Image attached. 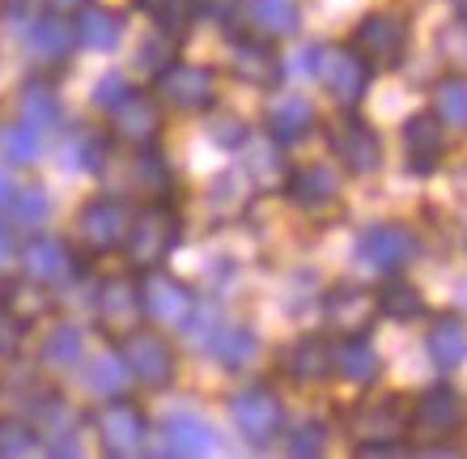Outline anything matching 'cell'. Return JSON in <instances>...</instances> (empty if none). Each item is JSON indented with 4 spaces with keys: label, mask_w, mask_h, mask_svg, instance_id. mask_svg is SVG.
<instances>
[{
    "label": "cell",
    "mask_w": 467,
    "mask_h": 459,
    "mask_svg": "<svg viewBox=\"0 0 467 459\" xmlns=\"http://www.w3.org/2000/svg\"><path fill=\"white\" fill-rule=\"evenodd\" d=\"M179 238H183V217L174 209V200H140V209H132V222H128V235H123V256L140 273L161 268L171 260V251L179 247Z\"/></svg>",
    "instance_id": "1"
},
{
    "label": "cell",
    "mask_w": 467,
    "mask_h": 459,
    "mask_svg": "<svg viewBox=\"0 0 467 459\" xmlns=\"http://www.w3.org/2000/svg\"><path fill=\"white\" fill-rule=\"evenodd\" d=\"M119 349L123 366L132 374V383L149 387V391H166L174 383V374H179V358H174V345L166 336L149 332V328H132L128 336L115 340Z\"/></svg>",
    "instance_id": "2"
},
{
    "label": "cell",
    "mask_w": 467,
    "mask_h": 459,
    "mask_svg": "<svg viewBox=\"0 0 467 459\" xmlns=\"http://www.w3.org/2000/svg\"><path fill=\"white\" fill-rule=\"evenodd\" d=\"M128 222H132V204L123 196H94L81 204L73 222L77 247L86 256H111V251H123V235H128Z\"/></svg>",
    "instance_id": "3"
},
{
    "label": "cell",
    "mask_w": 467,
    "mask_h": 459,
    "mask_svg": "<svg viewBox=\"0 0 467 459\" xmlns=\"http://www.w3.org/2000/svg\"><path fill=\"white\" fill-rule=\"evenodd\" d=\"M153 99L183 115L213 111V102H217V73L204 68V64H187L174 56L166 68L153 73Z\"/></svg>",
    "instance_id": "4"
},
{
    "label": "cell",
    "mask_w": 467,
    "mask_h": 459,
    "mask_svg": "<svg viewBox=\"0 0 467 459\" xmlns=\"http://www.w3.org/2000/svg\"><path fill=\"white\" fill-rule=\"evenodd\" d=\"M230 422L246 447H268L285 430V404L268 383H246L230 396Z\"/></svg>",
    "instance_id": "5"
},
{
    "label": "cell",
    "mask_w": 467,
    "mask_h": 459,
    "mask_svg": "<svg viewBox=\"0 0 467 459\" xmlns=\"http://www.w3.org/2000/svg\"><path fill=\"white\" fill-rule=\"evenodd\" d=\"M94 434H99V447L102 455H115V459H136L149 451V422L145 412L136 409L132 400L111 396L94 412Z\"/></svg>",
    "instance_id": "6"
},
{
    "label": "cell",
    "mask_w": 467,
    "mask_h": 459,
    "mask_svg": "<svg viewBox=\"0 0 467 459\" xmlns=\"http://www.w3.org/2000/svg\"><path fill=\"white\" fill-rule=\"evenodd\" d=\"M353 51L369 68H400L408 56V22L391 9L366 13L353 30Z\"/></svg>",
    "instance_id": "7"
},
{
    "label": "cell",
    "mask_w": 467,
    "mask_h": 459,
    "mask_svg": "<svg viewBox=\"0 0 467 459\" xmlns=\"http://www.w3.org/2000/svg\"><path fill=\"white\" fill-rule=\"evenodd\" d=\"M26 422L35 425V434L47 455H81V417L64 396H56V391L30 396Z\"/></svg>",
    "instance_id": "8"
},
{
    "label": "cell",
    "mask_w": 467,
    "mask_h": 459,
    "mask_svg": "<svg viewBox=\"0 0 467 459\" xmlns=\"http://www.w3.org/2000/svg\"><path fill=\"white\" fill-rule=\"evenodd\" d=\"M136 289H140L145 319L158 323V328H183L192 307H196V294H192L179 276L161 273V268H145V273L136 276Z\"/></svg>",
    "instance_id": "9"
},
{
    "label": "cell",
    "mask_w": 467,
    "mask_h": 459,
    "mask_svg": "<svg viewBox=\"0 0 467 459\" xmlns=\"http://www.w3.org/2000/svg\"><path fill=\"white\" fill-rule=\"evenodd\" d=\"M17 260H22L26 281H35V286H43V289H60L81 273L77 251L56 235H30L26 247L17 251Z\"/></svg>",
    "instance_id": "10"
},
{
    "label": "cell",
    "mask_w": 467,
    "mask_h": 459,
    "mask_svg": "<svg viewBox=\"0 0 467 459\" xmlns=\"http://www.w3.org/2000/svg\"><path fill=\"white\" fill-rule=\"evenodd\" d=\"M348 438L357 447H369V443H400L412 425V412L400 396H382V400H366L357 404L353 412L345 417Z\"/></svg>",
    "instance_id": "11"
},
{
    "label": "cell",
    "mask_w": 467,
    "mask_h": 459,
    "mask_svg": "<svg viewBox=\"0 0 467 459\" xmlns=\"http://www.w3.org/2000/svg\"><path fill=\"white\" fill-rule=\"evenodd\" d=\"M369 68L353 47H319V64H315V81L332 94L340 107H357L369 89Z\"/></svg>",
    "instance_id": "12"
},
{
    "label": "cell",
    "mask_w": 467,
    "mask_h": 459,
    "mask_svg": "<svg viewBox=\"0 0 467 459\" xmlns=\"http://www.w3.org/2000/svg\"><path fill=\"white\" fill-rule=\"evenodd\" d=\"M417 251H420L417 235L400 222H379L357 238V260L366 264V268H374V273H382V276L400 273L404 264H412L417 260Z\"/></svg>",
    "instance_id": "13"
},
{
    "label": "cell",
    "mask_w": 467,
    "mask_h": 459,
    "mask_svg": "<svg viewBox=\"0 0 467 459\" xmlns=\"http://www.w3.org/2000/svg\"><path fill=\"white\" fill-rule=\"evenodd\" d=\"M13 35L22 38L26 51H30L38 64H60V60H68V56H73V47H77L73 22H68L64 13H51V9L26 13L22 22L13 26Z\"/></svg>",
    "instance_id": "14"
},
{
    "label": "cell",
    "mask_w": 467,
    "mask_h": 459,
    "mask_svg": "<svg viewBox=\"0 0 467 459\" xmlns=\"http://www.w3.org/2000/svg\"><path fill=\"white\" fill-rule=\"evenodd\" d=\"M111 115V137L119 141L123 150H153L161 137V102L153 94L132 89L128 99L115 107Z\"/></svg>",
    "instance_id": "15"
},
{
    "label": "cell",
    "mask_w": 467,
    "mask_h": 459,
    "mask_svg": "<svg viewBox=\"0 0 467 459\" xmlns=\"http://www.w3.org/2000/svg\"><path fill=\"white\" fill-rule=\"evenodd\" d=\"M327 145L340 158V166L353 174H374L382 166V141L361 115H340L327 132Z\"/></svg>",
    "instance_id": "16"
},
{
    "label": "cell",
    "mask_w": 467,
    "mask_h": 459,
    "mask_svg": "<svg viewBox=\"0 0 467 459\" xmlns=\"http://www.w3.org/2000/svg\"><path fill=\"white\" fill-rule=\"evenodd\" d=\"M94 315H99V328L111 340L128 336L132 328H140L145 310H140V289H136V276H107L94 294Z\"/></svg>",
    "instance_id": "17"
},
{
    "label": "cell",
    "mask_w": 467,
    "mask_h": 459,
    "mask_svg": "<svg viewBox=\"0 0 467 459\" xmlns=\"http://www.w3.org/2000/svg\"><path fill=\"white\" fill-rule=\"evenodd\" d=\"M230 73L251 89H276L285 77V60L276 56L272 38L259 35H234L230 47Z\"/></svg>",
    "instance_id": "18"
},
{
    "label": "cell",
    "mask_w": 467,
    "mask_h": 459,
    "mask_svg": "<svg viewBox=\"0 0 467 459\" xmlns=\"http://www.w3.org/2000/svg\"><path fill=\"white\" fill-rule=\"evenodd\" d=\"M319 310H323L327 332H336V336H366L369 323H374V315H379V302L369 298L361 286H353V281H340V286H332L319 298Z\"/></svg>",
    "instance_id": "19"
},
{
    "label": "cell",
    "mask_w": 467,
    "mask_h": 459,
    "mask_svg": "<svg viewBox=\"0 0 467 459\" xmlns=\"http://www.w3.org/2000/svg\"><path fill=\"white\" fill-rule=\"evenodd\" d=\"M174 192V174L171 166L158 158L153 150H128L119 166V183H115V196L123 200H161Z\"/></svg>",
    "instance_id": "20"
},
{
    "label": "cell",
    "mask_w": 467,
    "mask_h": 459,
    "mask_svg": "<svg viewBox=\"0 0 467 459\" xmlns=\"http://www.w3.org/2000/svg\"><path fill=\"white\" fill-rule=\"evenodd\" d=\"M217 430L196 409H174L161 422V455H213Z\"/></svg>",
    "instance_id": "21"
},
{
    "label": "cell",
    "mask_w": 467,
    "mask_h": 459,
    "mask_svg": "<svg viewBox=\"0 0 467 459\" xmlns=\"http://www.w3.org/2000/svg\"><path fill=\"white\" fill-rule=\"evenodd\" d=\"M281 187H285V196H289V204H297V209H306V213H323L340 200V174L332 166H323V162H310V166L289 171Z\"/></svg>",
    "instance_id": "22"
},
{
    "label": "cell",
    "mask_w": 467,
    "mask_h": 459,
    "mask_svg": "<svg viewBox=\"0 0 467 459\" xmlns=\"http://www.w3.org/2000/svg\"><path fill=\"white\" fill-rule=\"evenodd\" d=\"M412 422H417V430H425V434H433V438H446V434H455V430H463L467 425L463 391H455L451 383H433L430 391L417 400Z\"/></svg>",
    "instance_id": "23"
},
{
    "label": "cell",
    "mask_w": 467,
    "mask_h": 459,
    "mask_svg": "<svg viewBox=\"0 0 467 459\" xmlns=\"http://www.w3.org/2000/svg\"><path fill=\"white\" fill-rule=\"evenodd\" d=\"M446 158V132L438 115H412L404 124V162L412 174H433Z\"/></svg>",
    "instance_id": "24"
},
{
    "label": "cell",
    "mask_w": 467,
    "mask_h": 459,
    "mask_svg": "<svg viewBox=\"0 0 467 459\" xmlns=\"http://www.w3.org/2000/svg\"><path fill=\"white\" fill-rule=\"evenodd\" d=\"M315 124H319L315 107H310L306 99H297V94L272 99L268 115H264V128H268V137L276 141L281 150H289V145H297V141H306L310 132H315Z\"/></svg>",
    "instance_id": "25"
},
{
    "label": "cell",
    "mask_w": 467,
    "mask_h": 459,
    "mask_svg": "<svg viewBox=\"0 0 467 459\" xmlns=\"http://www.w3.org/2000/svg\"><path fill=\"white\" fill-rule=\"evenodd\" d=\"M204 353H209L217 366H225V370H246L251 361H255V353H259V336H255V328H246V323H230V319H222L217 328L209 332V340H204Z\"/></svg>",
    "instance_id": "26"
},
{
    "label": "cell",
    "mask_w": 467,
    "mask_h": 459,
    "mask_svg": "<svg viewBox=\"0 0 467 459\" xmlns=\"http://www.w3.org/2000/svg\"><path fill=\"white\" fill-rule=\"evenodd\" d=\"M281 366L302 387L323 383L332 374V345H327V336H297L294 345L281 353Z\"/></svg>",
    "instance_id": "27"
},
{
    "label": "cell",
    "mask_w": 467,
    "mask_h": 459,
    "mask_svg": "<svg viewBox=\"0 0 467 459\" xmlns=\"http://www.w3.org/2000/svg\"><path fill=\"white\" fill-rule=\"evenodd\" d=\"M332 374H340L353 387L379 383V374H382L379 349L369 345L366 336H345L340 345H332Z\"/></svg>",
    "instance_id": "28"
},
{
    "label": "cell",
    "mask_w": 467,
    "mask_h": 459,
    "mask_svg": "<svg viewBox=\"0 0 467 459\" xmlns=\"http://www.w3.org/2000/svg\"><path fill=\"white\" fill-rule=\"evenodd\" d=\"M243 22L255 26L259 38H289L302 26L297 0H243Z\"/></svg>",
    "instance_id": "29"
},
{
    "label": "cell",
    "mask_w": 467,
    "mask_h": 459,
    "mask_svg": "<svg viewBox=\"0 0 467 459\" xmlns=\"http://www.w3.org/2000/svg\"><path fill=\"white\" fill-rule=\"evenodd\" d=\"M73 30H77V47L115 51L123 38V17L111 9H99V5H86V9L73 13Z\"/></svg>",
    "instance_id": "30"
},
{
    "label": "cell",
    "mask_w": 467,
    "mask_h": 459,
    "mask_svg": "<svg viewBox=\"0 0 467 459\" xmlns=\"http://www.w3.org/2000/svg\"><path fill=\"white\" fill-rule=\"evenodd\" d=\"M425 349L438 370H459L467 361V323L459 315H438L430 323V336H425Z\"/></svg>",
    "instance_id": "31"
},
{
    "label": "cell",
    "mask_w": 467,
    "mask_h": 459,
    "mask_svg": "<svg viewBox=\"0 0 467 459\" xmlns=\"http://www.w3.org/2000/svg\"><path fill=\"white\" fill-rule=\"evenodd\" d=\"M38 361L43 370H77L86 361V332L77 323H56L38 345Z\"/></svg>",
    "instance_id": "32"
},
{
    "label": "cell",
    "mask_w": 467,
    "mask_h": 459,
    "mask_svg": "<svg viewBox=\"0 0 467 459\" xmlns=\"http://www.w3.org/2000/svg\"><path fill=\"white\" fill-rule=\"evenodd\" d=\"M136 5L153 22V30L174 43L192 35V26L200 22V0H136Z\"/></svg>",
    "instance_id": "33"
},
{
    "label": "cell",
    "mask_w": 467,
    "mask_h": 459,
    "mask_svg": "<svg viewBox=\"0 0 467 459\" xmlns=\"http://www.w3.org/2000/svg\"><path fill=\"white\" fill-rule=\"evenodd\" d=\"M17 120L26 124H35L38 132H56L64 124V111H60V99H56V89L47 81H26L22 94H17Z\"/></svg>",
    "instance_id": "34"
},
{
    "label": "cell",
    "mask_w": 467,
    "mask_h": 459,
    "mask_svg": "<svg viewBox=\"0 0 467 459\" xmlns=\"http://www.w3.org/2000/svg\"><path fill=\"white\" fill-rule=\"evenodd\" d=\"M374 302H379V315H387V319H395V323H412L425 315V294L395 273H387V281H382Z\"/></svg>",
    "instance_id": "35"
},
{
    "label": "cell",
    "mask_w": 467,
    "mask_h": 459,
    "mask_svg": "<svg viewBox=\"0 0 467 459\" xmlns=\"http://www.w3.org/2000/svg\"><path fill=\"white\" fill-rule=\"evenodd\" d=\"M111 158V137H102L99 128H77L68 145H64V162L73 171H86V174H99Z\"/></svg>",
    "instance_id": "36"
},
{
    "label": "cell",
    "mask_w": 467,
    "mask_h": 459,
    "mask_svg": "<svg viewBox=\"0 0 467 459\" xmlns=\"http://www.w3.org/2000/svg\"><path fill=\"white\" fill-rule=\"evenodd\" d=\"M128 383H132V374H128V366H123L119 349H107V353H99V358L89 361L86 387L94 391V396H102V400L123 396V391H128Z\"/></svg>",
    "instance_id": "37"
},
{
    "label": "cell",
    "mask_w": 467,
    "mask_h": 459,
    "mask_svg": "<svg viewBox=\"0 0 467 459\" xmlns=\"http://www.w3.org/2000/svg\"><path fill=\"white\" fill-rule=\"evenodd\" d=\"M0 145H5V158H9V166H30V162H38L43 145H47V132H38L35 124L17 120V124H5V128H0Z\"/></svg>",
    "instance_id": "38"
},
{
    "label": "cell",
    "mask_w": 467,
    "mask_h": 459,
    "mask_svg": "<svg viewBox=\"0 0 467 459\" xmlns=\"http://www.w3.org/2000/svg\"><path fill=\"white\" fill-rule=\"evenodd\" d=\"M243 150H251V162H255V166H246V171H251V179H255L259 187H281L285 183L289 162H285V153H281V145H276V141L268 137V145H264V141L246 137Z\"/></svg>",
    "instance_id": "39"
},
{
    "label": "cell",
    "mask_w": 467,
    "mask_h": 459,
    "mask_svg": "<svg viewBox=\"0 0 467 459\" xmlns=\"http://www.w3.org/2000/svg\"><path fill=\"white\" fill-rule=\"evenodd\" d=\"M51 217V196H47V187H17L9 200V222L17 225V230H38V225Z\"/></svg>",
    "instance_id": "40"
},
{
    "label": "cell",
    "mask_w": 467,
    "mask_h": 459,
    "mask_svg": "<svg viewBox=\"0 0 467 459\" xmlns=\"http://www.w3.org/2000/svg\"><path fill=\"white\" fill-rule=\"evenodd\" d=\"M433 115L442 120V128L467 132V77L438 81V89H433Z\"/></svg>",
    "instance_id": "41"
},
{
    "label": "cell",
    "mask_w": 467,
    "mask_h": 459,
    "mask_svg": "<svg viewBox=\"0 0 467 459\" xmlns=\"http://www.w3.org/2000/svg\"><path fill=\"white\" fill-rule=\"evenodd\" d=\"M281 438L289 455L310 459V455H323V447H327V425L319 417H306V422H297V425H285Z\"/></svg>",
    "instance_id": "42"
},
{
    "label": "cell",
    "mask_w": 467,
    "mask_h": 459,
    "mask_svg": "<svg viewBox=\"0 0 467 459\" xmlns=\"http://www.w3.org/2000/svg\"><path fill=\"white\" fill-rule=\"evenodd\" d=\"M43 451V443H38L35 425L26 422V417H5L0 422V455H38Z\"/></svg>",
    "instance_id": "43"
},
{
    "label": "cell",
    "mask_w": 467,
    "mask_h": 459,
    "mask_svg": "<svg viewBox=\"0 0 467 459\" xmlns=\"http://www.w3.org/2000/svg\"><path fill=\"white\" fill-rule=\"evenodd\" d=\"M128 94H132V81H128V77L123 73H102L99 86H94V107H99V111H115Z\"/></svg>",
    "instance_id": "44"
},
{
    "label": "cell",
    "mask_w": 467,
    "mask_h": 459,
    "mask_svg": "<svg viewBox=\"0 0 467 459\" xmlns=\"http://www.w3.org/2000/svg\"><path fill=\"white\" fill-rule=\"evenodd\" d=\"M22 332H26V323L17 319L13 310L0 307V361L17 358V349H22Z\"/></svg>",
    "instance_id": "45"
},
{
    "label": "cell",
    "mask_w": 467,
    "mask_h": 459,
    "mask_svg": "<svg viewBox=\"0 0 467 459\" xmlns=\"http://www.w3.org/2000/svg\"><path fill=\"white\" fill-rule=\"evenodd\" d=\"M246 137H251V128H246L243 120H234V115H225V120H217V124H213V141H217V145H225V150H243Z\"/></svg>",
    "instance_id": "46"
},
{
    "label": "cell",
    "mask_w": 467,
    "mask_h": 459,
    "mask_svg": "<svg viewBox=\"0 0 467 459\" xmlns=\"http://www.w3.org/2000/svg\"><path fill=\"white\" fill-rule=\"evenodd\" d=\"M171 43H174V38H166V35H158L153 43H145V47H140V68H145V73H158V68H166V64L174 60Z\"/></svg>",
    "instance_id": "47"
},
{
    "label": "cell",
    "mask_w": 467,
    "mask_h": 459,
    "mask_svg": "<svg viewBox=\"0 0 467 459\" xmlns=\"http://www.w3.org/2000/svg\"><path fill=\"white\" fill-rule=\"evenodd\" d=\"M17 260V235H13V222H0V273L13 268Z\"/></svg>",
    "instance_id": "48"
},
{
    "label": "cell",
    "mask_w": 467,
    "mask_h": 459,
    "mask_svg": "<svg viewBox=\"0 0 467 459\" xmlns=\"http://www.w3.org/2000/svg\"><path fill=\"white\" fill-rule=\"evenodd\" d=\"M315 64H319V47L297 51V56H294V73H306V77H315Z\"/></svg>",
    "instance_id": "49"
},
{
    "label": "cell",
    "mask_w": 467,
    "mask_h": 459,
    "mask_svg": "<svg viewBox=\"0 0 467 459\" xmlns=\"http://www.w3.org/2000/svg\"><path fill=\"white\" fill-rule=\"evenodd\" d=\"M13 192H17V183H13V171H9V166H0V213H9Z\"/></svg>",
    "instance_id": "50"
},
{
    "label": "cell",
    "mask_w": 467,
    "mask_h": 459,
    "mask_svg": "<svg viewBox=\"0 0 467 459\" xmlns=\"http://www.w3.org/2000/svg\"><path fill=\"white\" fill-rule=\"evenodd\" d=\"M89 0H43V9H51V13H64V17H73L77 9H86Z\"/></svg>",
    "instance_id": "51"
},
{
    "label": "cell",
    "mask_w": 467,
    "mask_h": 459,
    "mask_svg": "<svg viewBox=\"0 0 467 459\" xmlns=\"http://www.w3.org/2000/svg\"><path fill=\"white\" fill-rule=\"evenodd\" d=\"M446 5H451V9H455L459 17H463V22H467V0H446Z\"/></svg>",
    "instance_id": "52"
},
{
    "label": "cell",
    "mask_w": 467,
    "mask_h": 459,
    "mask_svg": "<svg viewBox=\"0 0 467 459\" xmlns=\"http://www.w3.org/2000/svg\"><path fill=\"white\" fill-rule=\"evenodd\" d=\"M0 128H5V120H0Z\"/></svg>",
    "instance_id": "53"
}]
</instances>
